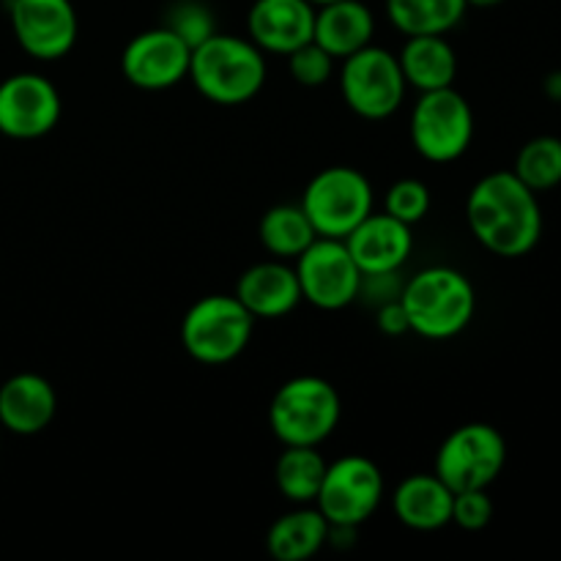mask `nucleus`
<instances>
[{"label": "nucleus", "mask_w": 561, "mask_h": 561, "mask_svg": "<svg viewBox=\"0 0 561 561\" xmlns=\"http://www.w3.org/2000/svg\"><path fill=\"white\" fill-rule=\"evenodd\" d=\"M466 222L474 239L499 257L529 255L542 239L537 192H531L513 170L488 173L471 186Z\"/></svg>", "instance_id": "1"}, {"label": "nucleus", "mask_w": 561, "mask_h": 561, "mask_svg": "<svg viewBox=\"0 0 561 561\" xmlns=\"http://www.w3.org/2000/svg\"><path fill=\"white\" fill-rule=\"evenodd\" d=\"M190 80L208 102L239 107L252 102L266 85V58L250 38L214 33L192 49Z\"/></svg>", "instance_id": "2"}, {"label": "nucleus", "mask_w": 561, "mask_h": 561, "mask_svg": "<svg viewBox=\"0 0 561 561\" xmlns=\"http://www.w3.org/2000/svg\"><path fill=\"white\" fill-rule=\"evenodd\" d=\"M400 301L411 332L425 340L458 337L477 312V290L463 272L453 266H431L403 285Z\"/></svg>", "instance_id": "3"}, {"label": "nucleus", "mask_w": 561, "mask_h": 561, "mask_svg": "<svg viewBox=\"0 0 561 561\" xmlns=\"http://www.w3.org/2000/svg\"><path fill=\"white\" fill-rule=\"evenodd\" d=\"M340 394L327 378L296 376L274 392L268 427L283 447H321L340 425Z\"/></svg>", "instance_id": "4"}, {"label": "nucleus", "mask_w": 561, "mask_h": 561, "mask_svg": "<svg viewBox=\"0 0 561 561\" xmlns=\"http://www.w3.org/2000/svg\"><path fill=\"white\" fill-rule=\"evenodd\" d=\"M255 332V318L236 296L211 294L197 299L181 321V345L208 367L239 359Z\"/></svg>", "instance_id": "5"}, {"label": "nucleus", "mask_w": 561, "mask_h": 561, "mask_svg": "<svg viewBox=\"0 0 561 561\" xmlns=\"http://www.w3.org/2000/svg\"><path fill=\"white\" fill-rule=\"evenodd\" d=\"M373 184L362 170L334 164L312 175L299 206L323 239H345L362 219L373 214Z\"/></svg>", "instance_id": "6"}, {"label": "nucleus", "mask_w": 561, "mask_h": 561, "mask_svg": "<svg viewBox=\"0 0 561 561\" xmlns=\"http://www.w3.org/2000/svg\"><path fill=\"white\" fill-rule=\"evenodd\" d=\"M507 466V442L488 422L460 425L444 438L433 474L453 493L491 488Z\"/></svg>", "instance_id": "7"}, {"label": "nucleus", "mask_w": 561, "mask_h": 561, "mask_svg": "<svg viewBox=\"0 0 561 561\" xmlns=\"http://www.w3.org/2000/svg\"><path fill=\"white\" fill-rule=\"evenodd\" d=\"M474 140V113L455 85L425 91L411 113V142L427 162L447 164L463 157Z\"/></svg>", "instance_id": "8"}, {"label": "nucleus", "mask_w": 561, "mask_h": 561, "mask_svg": "<svg viewBox=\"0 0 561 561\" xmlns=\"http://www.w3.org/2000/svg\"><path fill=\"white\" fill-rule=\"evenodd\" d=\"M403 69L398 55L367 44L359 53L343 58L340 69V93L345 104L365 121H383L400 110L405 99Z\"/></svg>", "instance_id": "9"}, {"label": "nucleus", "mask_w": 561, "mask_h": 561, "mask_svg": "<svg viewBox=\"0 0 561 561\" xmlns=\"http://www.w3.org/2000/svg\"><path fill=\"white\" fill-rule=\"evenodd\" d=\"M383 502V474L365 455H345L329 463L316 507L329 526L359 529Z\"/></svg>", "instance_id": "10"}, {"label": "nucleus", "mask_w": 561, "mask_h": 561, "mask_svg": "<svg viewBox=\"0 0 561 561\" xmlns=\"http://www.w3.org/2000/svg\"><path fill=\"white\" fill-rule=\"evenodd\" d=\"M301 299L318 310L337 312L359 299L362 272L351 257L343 239L318 236L299 257H296Z\"/></svg>", "instance_id": "11"}, {"label": "nucleus", "mask_w": 561, "mask_h": 561, "mask_svg": "<svg viewBox=\"0 0 561 561\" xmlns=\"http://www.w3.org/2000/svg\"><path fill=\"white\" fill-rule=\"evenodd\" d=\"M64 102L53 82L36 71H20L0 82V135L38 140L58 126Z\"/></svg>", "instance_id": "12"}, {"label": "nucleus", "mask_w": 561, "mask_h": 561, "mask_svg": "<svg viewBox=\"0 0 561 561\" xmlns=\"http://www.w3.org/2000/svg\"><path fill=\"white\" fill-rule=\"evenodd\" d=\"M9 20L16 44L36 60H60L80 33L71 0H9Z\"/></svg>", "instance_id": "13"}, {"label": "nucleus", "mask_w": 561, "mask_h": 561, "mask_svg": "<svg viewBox=\"0 0 561 561\" xmlns=\"http://www.w3.org/2000/svg\"><path fill=\"white\" fill-rule=\"evenodd\" d=\"M192 49L170 27L159 25L131 38L121 55V71L140 91H168L190 77Z\"/></svg>", "instance_id": "14"}, {"label": "nucleus", "mask_w": 561, "mask_h": 561, "mask_svg": "<svg viewBox=\"0 0 561 561\" xmlns=\"http://www.w3.org/2000/svg\"><path fill=\"white\" fill-rule=\"evenodd\" d=\"M316 5L310 0H255L247 14V38L263 53L290 55L312 42Z\"/></svg>", "instance_id": "15"}, {"label": "nucleus", "mask_w": 561, "mask_h": 561, "mask_svg": "<svg viewBox=\"0 0 561 561\" xmlns=\"http://www.w3.org/2000/svg\"><path fill=\"white\" fill-rule=\"evenodd\" d=\"M343 241L362 274L400 272V266L409 261L411 250H414L411 225L389 217L387 211H373Z\"/></svg>", "instance_id": "16"}, {"label": "nucleus", "mask_w": 561, "mask_h": 561, "mask_svg": "<svg viewBox=\"0 0 561 561\" xmlns=\"http://www.w3.org/2000/svg\"><path fill=\"white\" fill-rule=\"evenodd\" d=\"M233 296L250 310L255 321L285 318L305 301L301 299L296 268H290L279 257L247 268L239 277V283H236Z\"/></svg>", "instance_id": "17"}, {"label": "nucleus", "mask_w": 561, "mask_h": 561, "mask_svg": "<svg viewBox=\"0 0 561 561\" xmlns=\"http://www.w3.org/2000/svg\"><path fill=\"white\" fill-rule=\"evenodd\" d=\"M58 411L53 383L38 373H16L0 387V425L14 436H36Z\"/></svg>", "instance_id": "18"}, {"label": "nucleus", "mask_w": 561, "mask_h": 561, "mask_svg": "<svg viewBox=\"0 0 561 561\" xmlns=\"http://www.w3.org/2000/svg\"><path fill=\"white\" fill-rule=\"evenodd\" d=\"M373 36H376V16L362 0H334L316 9L312 42L327 49L334 60L359 53L362 47L373 44Z\"/></svg>", "instance_id": "19"}, {"label": "nucleus", "mask_w": 561, "mask_h": 561, "mask_svg": "<svg viewBox=\"0 0 561 561\" xmlns=\"http://www.w3.org/2000/svg\"><path fill=\"white\" fill-rule=\"evenodd\" d=\"M455 493L436 474H411L394 488L392 510L405 529L438 531L453 524Z\"/></svg>", "instance_id": "20"}, {"label": "nucleus", "mask_w": 561, "mask_h": 561, "mask_svg": "<svg viewBox=\"0 0 561 561\" xmlns=\"http://www.w3.org/2000/svg\"><path fill=\"white\" fill-rule=\"evenodd\" d=\"M329 542V520L310 504H296L272 524L266 551L274 561H310Z\"/></svg>", "instance_id": "21"}, {"label": "nucleus", "mask_w": 561, "mask_h": 561, "mask_svg": "<svg viewBox=\"0 0 561 561\" xmlns=\"http://www.w3.org/2000/svg\"><path fill=\"white\" fill-rule=\"evenodd\" d=\"M405 82L420 93L455 85L458 53L447 36H409L398 55Z\"/></svg>", "instance_id": "22"}, {"label": "nucleus", "mask_w": 561, "mask_h": 561, "mask_svg": "<svg viewBox=\"0 0 561 561\" xmlns=\"http://www.w3.org/2000/svg\"><path fill=\"white\" fill-rule=\"evenodd\" d=\"M257 239L268 255L290 261V257H299L318 239V233L299 203H279L263 214L257 225Z\"/></svg>", "instance_id": "23"}, {"label": "nucleus", "mask_w": 561, "mask_h": 561, "mask_svg": "<svg viewBox=\"0 0 561 561\" xmlns=\"http://www.w3.org/2000/svg\"><path fill=\"white\" fill-rule=\"evenodd\" d=\"M466 9L469 0H387L389 20L405 36H447Z\"/></svg>", "instance_id": "24"}, {"label": "nucleus", "mask_w": 561, "mask_h": 561, "mask_svg": "<svg viewBox=\"0 0 561 561\" xmlns=\"http://www.w3.org/2000/svg\"><path fill=\"white\" fill-rule=\"evenodd\" d=\"M329 460L318 447H285L274 466V482L290 504H316Z\"/></svg>", "instance_id": "25"}, {"label": "nucleus", "mask_w": 561, "mask_h": 561, "mask_svg": "<svg viewBox=\"0 0 561 561\" xmlns=\"http://www.w3.org/2000/svg\"><path fill=\"white\" fill-rule=\"evenodd\" d=\"M513 173L537 195L557 190L561 184V137L537 135L524 142Z\"/></svg>", "instance_id": "26"}, {"label": "nucleus", "mask_w": 561, "mask_h": 561, "mask_svg": "<svg viewBox=\"0 0 561 561\" xmlns=\"http://www.w3.org/2000/svg\"><path fill=\"white\" fill-rule=\"evenodd\" d=\"M164 27H170L186 47L195 49L217 33V20H214L211 9L201 0H179V3L170 5Z\"/></svg>", "instance_id": "27"}, {"label": "nucleus", "mask_w": 561, "mask_h": 561, "mask_svg": "<svg viewBox=\"0 0 561 561\" xmlns=\"http://www.w3.org/2000/svg\"><path fill=\"white\" fill-rule=\"evenodd\" d=\"M431 190H427L425 181L420 179H400L389 186L387 197H383V211L389 217L400 219V222L411 225L414 228L416 222L427 217L431 211Z\"/></svg>", "instance_id": "28"}, {"label": "nucleus", "mask_w": 561, "mask_h": 561, "mask_svg": "<svg viewBox=\"0 0 561 561\" xmlns=\"http://www.w3.org/2000/svg\"><path fill=\"white\" fill-rule=\"evenodd\" d=\"M288 58V71L299 85L305 88H321L332 80L334 75V58L323 47H318L316 42L301 44L299 49H294Z\"/></svg>", "instance_id": "29"}, {"label": "nucleus", "mask_w": 561, "mask_h": 561, "mask_svg": "<svg viewBox=\"0 0 561 561\" xmlns=\"http://www.w3.org/2000/svg\"><path fill=\"white\" fill-rule=\"evenodd\" d=\"M493 520V499L488 496V488L480 491L455 493L453 502V524L463 531H482Z\"/></svg>", "instance_id": "30"}, {"label": "nucleus", "mask_w": 561, "mask_h": 561, "mask_svg": "<svg viewBox=\"0 0 561 561\" xmlns=\"http://www.w3.org/2000/svg\"><path fill=\"white\" fill-rule=\"evenodd\" d=\"M378 329L389 337H400V334L411 332L409 316H405V307L400 299L387 301V305L378 307Z\"/></svg>", "instance_id": "31"}, {"label": "nucleus", "mask_w": 561, "mask_h": 561, "mask_svg": "<svg viewBox=\"0 0 561 561\" xmlns=\"http://www.w3.org/2000/svg\"><path fill=\"white\" fill-rule=\"evenodd\" d=\"M542 91H546V96L553 99V102H561V69L551 71V75L546 77V82H542Z\"/></svg>", "instance_id": "32"}, {"label": "nucleus", "mask_w": 561, "mask_h": 561, "mask_svg": "<svg viewBox=\"0 0 561 561\" xmlns=\"http://www.w3.org/2000/svg\"><path fill=\"white\" fill-rule=\"evenodd\" d=\"M499 3H504V0H469V5H477V9H491Z\"/></svg>", "instance_id": "33"}, {"label": "nucleus", "mask_w": 561, "mask_h": 561, "mask_svg": "<svg viewBox=\"0 0 561 561\" xmlns=\"http://www.w3.org/2000/svg\"><path fill=\"white\" fill-rule=\"evenodd\" d=\"M312 5H327V3H334V0H310Z\"/></svg>", "instance_id": "34"}]
</instances>
